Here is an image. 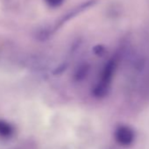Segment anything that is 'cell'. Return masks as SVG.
I'll return each mask as SVG.
<instances>
[{
    "mask_svg": "<svg viewBox=\"0 0 149 149\" xmlns=\"http://www.w3.org/2000/svg\"><path fill=\"white\" fill-rule=\"evenodd\" d=\"M116 68L117 61L115 59L110 60L104 66L103 72L101 74L100 81L98 82L93 91L94 95L97 97H104L107 94L112 81V77L116 70Z\"/></svg>",
    "mask_w": 149,
    "mask_h": 149,
    "instance_id": "1",
    "label": "cell"
},
{
    "mask_svg": "<svg viewBox=\"0 0 149 149\" xmlns=\"http://www.w3.org/2000/svg\"><path fill=\"white\" fill-rule=\"evenodd\" d=\"M95 3V1L94 0H90V1H87V2H85V3H84V4H81L79 6H77V7H76L74 9H73L72 11H70V12H68L61 20H60V22H59V25L61 26V25H62V24H64L65 22H67L68 20H69V19H73L74 17H76L77 15H78L79 13H83V12H84L86 9H88L89 7H91V6H93V4Z\"/></svg>",
    "mask_w": 149,
    "mask_h": 149,
    "instance_id": "3",
    "label": "cell"
},
{
    "mask_svg": "<svg viewBox=\"0 0 149 149\" xmlns=\"http://www.w3.org/2000/svg\"><path fill=\"white\" fill-rule=\"evenodd\" d=\"M114 137L118 144L122 146H130L135 139V132L127 125H120L116 129Z\"/></svg>",
    "mask_w": 149,
    "mask_h": 149,
    "instance_id": "2",
    "label": "cell"
},
{
    "mask_svg": "<svg viewBox=\"0 0 149 149\" xmlns=\"http://www.w3.org/2000/svg\"><path fill=\"white\" fill-rule=\"evenodd\" d=\"M88 72V68H82L81 69H79V71H77V79H81L83 78L84 76H86V73Z\"/></svg>",
    "mask_w": 149,
    "mask_h": 149,
    "instance_id": "5",
    "label": "cell"
},
{
    "mask_svg": "<svg viewBox=\"0 0 149 149\" xmlns=\"http://www.w3.org/2000/svg\"><path fill=\"white\" fill-rule=\"evenodd\" d=\"M63 1L64 0H46L47 4L51 7H58L63 3Z\"/></svg>",
    "mask_w": 149,
    "mask_h": 149,
    "instance_id": "4",
    "label": "cell"
}]
</instances>
